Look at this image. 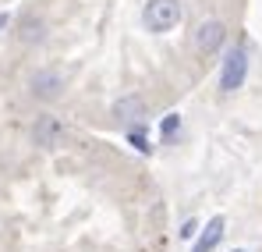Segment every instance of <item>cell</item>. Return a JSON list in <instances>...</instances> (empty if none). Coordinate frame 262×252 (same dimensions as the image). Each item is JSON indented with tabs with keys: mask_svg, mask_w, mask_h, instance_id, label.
Here are the masks:
<instances>
[{
	"mask_svg": "<svg viewBox=\"0 0 262 252\" xmlns=\"http://www.w3.org/2000/svg\"><path fill=\"white\" fill-rule=\"evenodd\" d=\"M142 22L149 32H170L181 22V4L177 0H149L142 11Z\"/></svg>",
	"mask_w": 262,
	"mask_h": 252,
	"instance_id": "obj_1",
	"label": "cell"
},
{
	"mask_svg": "<svg viewBox=\"0 0 262 252\" xmlns=\"http://www.w3.org/2000/svg\"><path fill=\"white\" fill-rule=\"evenodd\" d=\"M248 79V53L241 50V46H234V50H227V57H223V68H220V89L223 92H234V89H241Z\"/></svg>",
	"mask_w": 262,
	"mask_h": 252,
	"instance_id": "obj_2",
	"label": "cell"
},
{
	"mask_svg": "<svg viewBox=\"0 0 262 252\" xmlns=\"http://www.w3.org/2000/svg\"><path fill=\"white\" fill-rule=\"evenodd\" d=\"M227 43V29H223V22H216V18H209V22H199L195 25V50L199 53H216L220 46Z\"/></svg>",
	"mask_w": 262,
	"mask_h": 252,
	"instance_id": "obj_3",
	"label": "cell"
},
{
	"mask_svg": "<svg viewBox=\"0 0 262 252\" xmlns=\"http://www.w3.org/2000/svg\"><path fill=\"white\" fill-rule=\"evenodd\" d=\"M114 118L124 121V125H138V121L145 118V103H142V96H121V100L114 103Z\"/></svg>",
	"mask_w": 262,
	"mask_h": 252,
	"instance_id": "obj_4",
	"label": "cell"
},
{
	"mask_svg": "<svg viewBox=\"0 0 262 252\" xmlns=\"http://www.w3.org/2000/svg\"><path fill=\"white\" fill-rule=\"evenodd\" d=\"M60 89H64V79L57 71H39L32 79V96H39V100H57Z\"/></svg>",
	"mask_w": 262,
	"mask_h": 252,
	"instance_id": "obj_5",
	"label": "cell"
},
{
	"mask_svg": "<svg viewBox=\"0 0 262 252\" xmlns=\"http://www.w3.org/2000/svg\"><path fill=\"white\" fill-rule=\"evenodd\" d=\"M220 238H223V217H213V220L206 224L202 238L195 242V249H191V252H213L220 245Z\"/></svg>",
	"mask_w": 262,
	"mask_h": 252,
	"instance_id": "obj_6",
	"label": "cell"
},
{
	"mask_svg": "<svg viewBox=\"0 0 262 252\" xmlns=\"http://www.w3.org/2000/svg\"><path fill=\"white\" fill-rule=\"evenodd\" d=\"M60 135H64V128H60L57 118H50V114H46V118L36 121V142H39V146H57V139H60Z\"/></svg>",
	"mask_w": 262,
	"mask_h": 252,
	"instance_id": "obj_7",
	"label": "cell"
},
{
	"mask_svg": "<svg viewBox=\"0 0 262 252\" xmlns=\"http://www.w3.org/2000/svg\"><path fill=\"white\" fill-rule=\"evenodd\" d=\"M177 128H181V114H167V118H163V125H160V135H163V139H170Z\"/></svg>",
	"mask_w": 262,
	"mask_h": 252,
	"instance_id": "obj_8",
	"label": "cell"
},
{
	"mask_svg": "<svg viewBox=\"0 0 262 252\" xmlns=\"http://www.w3.org/2000/svg\"><path fill=\"white\" fill-rule=\"evenodd\" d=\"M21 40H25V43L43 40V25H39V22H29V25H25V36H21Z\"/></svg>",
	"mask_w": 262,
	"mask_h": 252,
	"instance_id": "obj_9",
	"label": "cell"
},
{
	"mask_svg": "<svg viewBox=\"0 0 262 252\" xmlns=\"http://www.w3.org/2000/svg\"><path fill=\"white\" fill-rule=\"evenodd\" d=\"M131 142H135V149H142V153H149V142L138 135V131H131Z\"/></svg>",
	"mask_w": 262,
	"mask_h": 252,
	"instance_id": "obj_10",
	"label": "cell"
},
{
	"mask_svg": "<svg viewBox=\"0 0 262 252\" xmlns=\"http://www.w3.org/2000/svg\"><path fill=\"white\" fill-rule=\"evenodd\" d=\"M195 231H199V224H195V220H188V224H184V227H181V231H177V235H181V238H191V235H195Z\"/></svg>",
	"mask_w": 262,
	"mask_h": 252,
	"instance_id": "obj_11",
	"label": "cell"
},
{
	"mask_svg": "<svg viewBox=\"0 0 262 252\" xmlns=\"http://www.w3.org/2000/svg\"><path fill=\"white\" fill-rule=\"evenodd\" d=\"M11 25V14H0V29H7Z\"/></svg>",
	"mask_w": 262,
	"mask_h": 252,
	"instance_id": "obj_12",
	"label": "cell"
},
{
	"mask_svg": "<svg viewBox=\"0 0 262 252\" xmlns=\"http://www.w3.org/2000/svg\"><path fill=\"white\" fill-rule=\"evenodd\" d=\"M234 252H245V249H234Z\"/></svg>",
	"mask_w": 262,
	"mask_h": 252,
	"instance_id": "obj_13",
	"label": "cell"
}]
</instances>
